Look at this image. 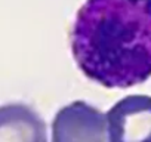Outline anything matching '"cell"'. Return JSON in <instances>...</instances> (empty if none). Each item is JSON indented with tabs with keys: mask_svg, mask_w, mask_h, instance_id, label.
<instances>
[{
	"mask_svg": "<svg viewBox=\"0 0 151 142\" xmlns=\"http://www.w3.org/2000/svg\"><path fill=\"white\" fill-rule=\"evenodd\" d=\"M46 124L24 104L0 107V142H45Z\"/></svg>",
	"mask_w": 151,
	"mask_h": 142,
	"instance_id": "obj_4",
	"label": "cell"
},
{
	"mask_svg": "<svg viewBox=\"0 0 151 142\" xmlns=\"http://www.w3.org/2000/svg\"><path fill=\"white\" fill-rule=\"evenodd\" d=\"M82 73L126 89L151 77V0H86L71 31Z\"/></svg>",
	"mask_w": 151,
	"mask_h": 142,
	"instance_id": "obj_1",
	"label": "cell"
},
{
	"mask_svg": "<svg viewBox=\"0 0 151 142\" xmlns=\"http://www.w3.org/2000/svg\"><path fill=\"white\" fill-rule=\"evenodd\" d=\"M105 139H108L107 114L83 101L64 107L53 118L52 141L55 142H104Z\"/></svg>",
	"mask_w": 151,
	"mask_h": 142,
	"instance_id": "obj_2",
	"label": "cell"
},
{
	"mask_svg": "<svg viewBox=\"0 0 151 142\" xmlns=\"http://www.w3.org/2000/svg\"><path fill=\"white\" fill-rule=\"evenodd\" d=\"M111 142H151V98L130 95L107 113Z\"/></svg>",
	"mask_w": 151,
	"mask_h": 142,
	"instance_id": "obj_3",
	"label": "cell"
}]
</instances>
